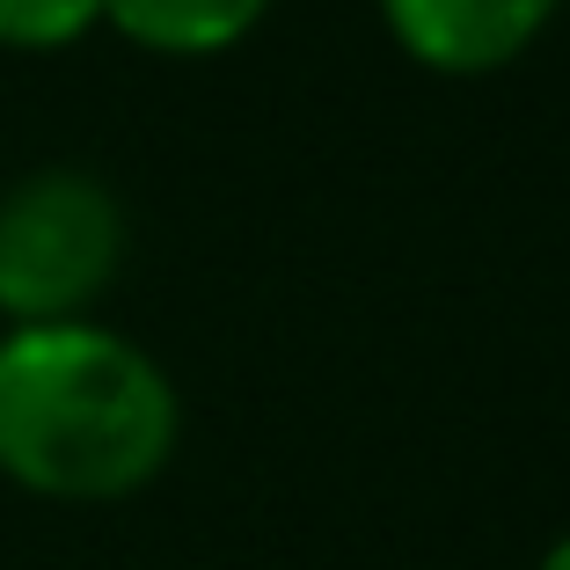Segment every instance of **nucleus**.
<instances>
[{
    "label": "nucleus",
    "mask_w": 570,
    "mask_h": 570,
    "mask_svg": "<svg viewBox=\"0 0 570 570\" xmlns=\"http://www.w3.org/2000/svg\"><path fill=\"white\" fill-rule=\"evenodd\" d=\"M176 453V387L139 344L96 322L0 336V475L37 498H125Z\"/></svg>",
    "instance_id": "f257e3e1"
},
{
    "label": "nucleus",
    "mask_w": 570,
    "mask_h": 570,
    "mask_svg": "<svg viewBox=\"0 0 570 570\" xmlns=\"http://www.w3.org/2000/svg\"><path fill=\"white\" fill-rule=\"evenodd\" d=\"M563 0H381L395 45L432 73H490L520 59Z\"/></svg>",
    "instance_id": "7ed1b4c3"
},
{
    "label": "nucleus",
    "mask_w": 570,
    "mask_h": 570,
    "mask_svg": "<svg viewBox=\"0 0 570 570\" xmlns=\"http://www.w3.org/2000/svg\"><path fill=\"white\" fill-rule=\"evenodd\" d=\"M125 213L81 168H37L0 198V315L16 322H81L118 278Z\"/></svg>",
    "instance_id": "f03ea898"
},
{
    "label": "nucleus",
    "mask_w": 570,
    "mask_h": 570,
    "mask_svg": "<svg viewBox=\"0 0 570 570\" xmlns=\"http://www.w3.org/2000/svg\"><path fill=\"white\" fill-rule=\"evenodd\" d=\"M541 570H570V534H563V541H556V549H549V556H541Z\"/></svg>",
    "instance_id": "423d86ee"
},
{
    "label": "nucleus",
    "mask_w": 570,
    "mask_h": 570,
    "mask_svg": "<svg viewBox=\"0 0 570 570\" xmlns=\"http://www.w3.org/2000/svg\"><path fill=\"white\" fill-rule=\"evenodd\" d=\"M102 22V0H0V45L8 51H67Z\"/></svg>",
    "instance_id": "39448f33"
},
{
    "label": "nucleus",
    "mask_w": 570,
    "mask_h": 570,
    "mask_svg": "<svg viewBox=\"0 0 570 570\" xmlns=\"http://www.w3.org/2000/svg\"><path fill=\"white\" fill-rule=\"evenodd\" d=\"M271 0H102V22H118L132 45L168 51V59H205L227 51L264 22Z\"/></svg>",
    "instance_id": "20e7f679"
}]
</instances>
